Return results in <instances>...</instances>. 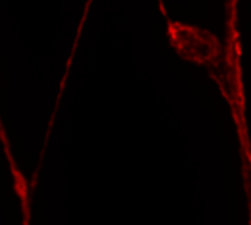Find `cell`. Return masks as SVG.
Wrapping results in <instances>:
<instances>
[{
	"instance_id": "cell-2",
	"label": "cell",
	"mask_w": 251,
	"mask_h": 225,
	"mask_svg": "<svg viewBox=\"0 0 251 225\" xmlns=\"http://www.w3.org/2000/svg\"><path fill=\"white\" fill-rule=\"evenodd\" d=\"M0 140L3 143V149H4V155L7 158L9 162V168L12 172V178H13V190L16 193V196L21 200V209H22V215H24V225H29V187H28V181L24 177V174L21 172V169L18 168L12 152H10V146H9V140L6 137L3 124L0 121Z\"/></svg>"
},
{
	"instance_id": "cell-1",
	"label": "cell",
	"mask_w": 251,
	"mask_h": 225,
	"mask_svg": "<svg viewBox=\"0 0 251 225\" xmlns=\"http://www.w3.org/2000/svg\"><path fill=\"white\" fill-rule=\"evenodd\" d=\"M169 35L171 43L185 59L201 63L219 56V43L206 29L176 24L169 27Z\"/></svg>"
}]
</instances>
